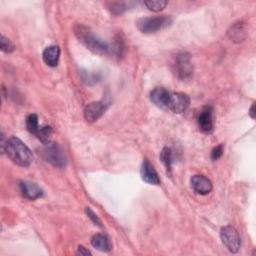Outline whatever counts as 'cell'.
<instances>
[{"instance_id":"cell-1","label":"cell","mask_w":256,"mask_h":256,"mask_svg":"<svg viewBox=\"0 0 256 256\" xmlns=\"http://www.w3.org/2000/svg\"><path fill=\"white\" fill-rule=\"evenodd\" d=\"M9 159L18 166L28 167L33 161L31 150L18 138L11 137L2 144Z\"/></svg>"},{"instance_id":"cell-2","label":"cell","mask_w":256,"mask_h":256,"mask_svg":"<svg viewBox=\"0 0 256 256\" xmlns=\"http://www.w3.org/2000/svg\"><path fill=\"white\" fill-rule=\"evenodd\" d=\"M74 33L78 40L93 53L104 55L109 52L108 44L97 37L88 27L82 24H77L74 27Z\"/></svg>"},{"instance_id":"cell-3","label":"cell","mask_w":256,"mask_h":256,"mask_svg":"<svg viewBox=\"0 0 256 256\" xmlns=\"http://www.w3.org/2000/svg\"><path fill=\"white\" fill-rule=\"evenodd\" d=\"M172 22H173L172 17L167 15H161V16H155V17L140 18L137 21L136 26L140 32L149 34V33H155L159 30L169 27L172 24Z\"/></svg>"},{"instance_id":"cell-4","label":"cell","mask_w":256,"mask_h":256,"mask_svg":"<svg viewBox=\"0 0 256 256\" xmlns=\"http://www.w3.org/2000/svg\"><path fill=\"white\" fill-rule=\"evenodd\" d=\"M171 70L179 80L184 81L191 78L193 74V65L190 55L187 52L176 54L171 64Z\"/></svg>"},{"instance_id":"cell-5","label":"cell","mask_w":256,"mask_h":256,"mask_svg":"<svg viewBox=\"0 0 256 256\" xmlns=\"http://www.w3.org/2000/svg\"><path fill=\"white\" fill-rule=\"evenodd\" d=\"M42 157L51 165L62 168L67 163V158L62 148L56 143H46L41 149Z\"/></svg>"},{"instance_id":"cell-6","label":"cell","mask_w":256,"mask_h":256,"mask_svg":"<svg viewBox=\"0 0 256 256\" xmlns=\"http://www.w3.org/2000/svg\"><path fill=\"white\" fill-rule=\"evenodd\" d=\"M220 238L224 246L232 253L238 252L240 248V236L237 230L231 226L227 225L221 228L220 230Z\"/></svg>"},{"instance_id":"cell-7","label":"cell","mask_w":256,"mask_h":256,"mask_svg":"<svg viewBox=\"0 0 256 256\" xmlns=\"http://www.w3.org/2000/svg\"><path fill=\"white\" fill-rule=\"evenodd\" d=\"M109 103L106 101H96L91 102L85 107L84 117L87 122L93 123L97 121L107 110Z\"/></svg>"},{"instance_id":"cell-8","label":"cell","mask_w":256,"mask_h":256,"mask_svg":"<svg viewBox=\"0 0 256 256\" xmlns=\"http://www.w3.org/2000/svg\"><path fill=\"white\" fill-rule=\"evenodd\" d=\"M214 110L212 106H204L198 114L197 123L199 129L203 133H211L214 127V120H213Z\"/></svg>"},{"instance_id":"cell-9","label":"cell","mask_w":256,"mask_h":256,"mask_svg":"<svg viewBox=\"0 0 256 256\" xmlns=\"http://www.w3.org/2000/svg\"><path fill=\"white\" fill-rule=\"evenodd\" d=\"M189 103H190V99L187 94L181 93V92L173 93V94H170L167 109L171 110L174 113L179 114L186 111V109L189 107Z\"/></svg>"},{"instance_id":"cell-10","label":"cell","mask_w":256,"mask_h":256,"mask_svg":"<svg viewBox=\"0 0 256 256\" xmlns=\"http://www.w3.org/2000/svg\"><path fill=\"white\" fill-rule=\"evenodd\" d=\"M190 183H191V187L194 190V192L199 195H206V194L210 193L212 190L211 181L204 175L192 176Z\"/></svg>"},{"instance_id":"cell-11","label":"cell","mask_w":256,"mask_h":256,"mask_svg":"<svg viewBox=\"0 0 256 256\" xmlns=\"http://www.w3.org/2000/svg\"><path fill=\"white\" fill-rule=\"evenodd\" d=\"M141 177L143 179V181H145L148 184L151 185H159L160 184V178L156 172V170L154 169L153 165L147 160L145 159L141 165Z\"/></svg>"},{"instance_id":"cell-12","label":"cell","mask_w":256,"mask_h":256,"mask_svg":"<svg viewBox=\"0 0 256 256\" xmlns=\"http://www.w3.org/2000/svg\"><path fill=\"white\" fill-rule=\"evenodd\" d=\"M246 35H247L246 25L244 22H241V21L233 23L227 30L228 38L235 43L243 42L246 39Z\"/></svg>"},{"instance_id":"cell-13","label":"cell","mask_w":256,"mask_h":256,"mask_svg":"<svg viewBox=\"0 0 256 256\" xmlns=\"http://www.w3.org/2000/svg\"><path fill=\"white\" fill-rule=\"evenodd\" d=\"M169 98L170 93L163 87H157L153 89L150 93V100L153 102V104L162 109L168 108Z\"/></svg>"},{"instance_id":"cell-14","label":"cell","mask_w":256,"mask_h":256,"mask_svg":"<svg viewBox=\"0 0 256 256\" xmlns=\"http://www.w3.org/2000/svg\"><path fill=\"white\" fill-rule=\"evenodd\" d=\"M19 188L23 197L29 200H35L37 198H40L43 194V191L39 186L28 181H20Z\"/></svg>"},{"instance_id":"cell-15","label":"cell","mask_w":256,"mask_h":256,"mask_svg":"<svg viewBox=\"0 0 256 256\" xmlns=\"http://www.w3.org/2000/svg\"><path fill=\"white\" fill-rule=\"evenodd\" d=\"M91 245L99 251L109 252L112 249V244L107 235L102 233H97L91 238Z\"/></svg>"},{"instance_id":"cell-16","label":"cell","mask_w":256,"mask_h":256,"mask_svg":"<svg viewBox=\"0 0 256 256\" xmlns=\"http://www.w3.org/2000/svg\"><path fill=\"white\" fill-rule=\"evenodd\" d=\"M59 56H60V49L56 45H52L45 48L42 54L44 62L50 67L57 66L59 61Z\"/></svg>"},{"instance_id":"cell-17","label":"cell","mask_w":256,"mask_h":256,"mask_svg":"<svg viewBox=\"0 0 256 256\" xmlns=\"http://www.w3.org/2000/svg\"><path fill=\"white\" fill-rule=\"evenodd\" d=\"M172 159H173V157H172V150L170 148H168V147L163 148L161 153H160V160L165 165L168 174H171V171H172V162H173Z\"/></svg>"},{"instance_id":"cell-18","label":"cell","mask_w":256,"mask_h":256,"mask_svg":"<svg viewBox=\"0 0 256 256\" xmlns=\"http://www.w3.org/2000/svg\"><path fill=\"white\" fill-rule=\"evenodd\" d=\"M26 128L31 134H37L40 127L38 125V117L36 114H29L26 117Z\"/></svg>"},{"instance_id":"cell-19","label":"cell","mask_w":256,"mask_h":256,"mask_svg":"<svg viewBox=\"0 0 256 256\" xmlns=\"http://www.w3.org/2000/svg\"><path fill=\"white\" fill-rule=\"evenodd\" d=\"M52 135V128L50 126H42L39 128L37 134L35 135L41 142L44 144L50 142V138Z\"/></svg>"},{"instance_id":"cell-20","label":"cell","mask_w":256,"mask_h":256,"mask_svg":"<svg viewBox=\"0 0 256 256\" xmlns=\"http://www.w3.org/2000/svg\"><path fill=\"white\" fill-rule=\"evenodd\" d=\"M144 4L149 10L154 12H159L165 8L168 2L163 0H150V1H145Z\"/></svg>"},{"instance_id":"cell-21","label":"cell","mask_w":256,"mask_h":256,"mask_svg":"<svg viewBox=\"0 0 256 256\" xmlns=\"http://www.w3.org/2000/svg\"><path fill=\"white\" fill-rule=\"evenodd\" d=\"M108 8L112 14L119 15L126 10V5L124 2H111L109 3Z\"/></svg>"},{"instance_id":"cell-22","label":"cell","mask_w":256,"mask_h":256,"mask_svg":"<svg viewBox=\"0 0 256 256\" xmlns=\"http://www.w3.org/2000/svg\"><path fill=\"white\" fill-rule=\"evenodd\" d=\"M0 48L3 52L5 53H10L14 50V44L6 37H4L3 35L1 36V39H0Z\"/></svg>"},{"instance_id":"cell-23","label":"cell","mask_w":256,"mask_h":256,"mask_svg":"<svg viewBox=\"0 0 256 256\" xmlns=\"http://www.w3.org/2000/svg\"><path fill=\"white\" fill-rule=\"evenodd\" d=\"M223 150H224V146L222 144L214 147L212 149V151H211V159L213 161L219 159L222 156V154H223Z\"/></svg>"},{"instance_id":"cell-24","label":"cell","mask_w":256,"mask_h":256,"mask_svg":"<svg viewBox=\"0 0 256 256\" xmlns=\"http://www.w3.org/2000/svg\"><path fill=\"white\" fill-rule=\"evenodd\" d=\"M85 211H86V213H87V215H88V217L92 220V222L95 224V225H98V226H100V227H102V224H101V221H100V219L98 218V216L89 208V207H87L86 209H85Z\"/></svg>"},{"instance_id":"cell-25","label":"cell","mask_w":256,"mask_h":256,"mask_svg":"<svg viewBox=\"0 0 256 256\" xmlns=\"http://www.w3.org/2000/svg\"><path fill=\"white\" fill-rule=\"evenodd\" d=\"M82 79L85 83L91 84L97 82L100 78L96 74H90V73H85V76H82Z\"/></svg>"},{"instance_id":"cell-26","label":"cell","mask_w":256,"mask_h":256,"mask_svg":"<svg viewBox=\"0 0 256 256\" xmlns=\"http://www.w3.org/2000/svg\"><path fill=\"white\" fill-rule=\"evenodd\" d=\"M78 254H80V255H90L91 253L87 249H85V247L79 246L78 247Z\"/></svg>"},{"instance_id":"cell-27","label":"cell","mask_w":256,"mask_h":256,"mask_svg":"<svg viewBox=\"0 0 256 256\" xmlns=\"http://www.w3.org/2000/svg\"><path fill=\"white\" fill-rule=\"evenodd\" d=\"M249 115L252 119L255 118V103H253L250 107V110H249Z\"/></svg>"}]
</instances>
